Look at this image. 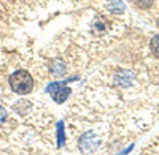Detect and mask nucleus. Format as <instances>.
<instances>
[{
    "label": "nucleus",
    "mask_w": 159,
    "mask_h": 155,
    "mask_svg": "<svg viewBox=\"0 0 159 155\" xmlns=\"http://www.w3.org/2000/svg\"><path fill=\"white\" fill-rule=\"evenodd\" d=\"M10 87L13 89V92H16L19 95H25V94H29L32 90L34 79H32V76L27 71L19 70V71L13 73L10 76Z\"/></svg>",
    "instance_id": "f257e3e1"
},
{
    "label": "nucleus",
    "mask_w": 159,
    "mask_h": 155,
    "mask_svg": "<svg viewBox=\"0 0 159 155\" xmlns=\"http://www.w3.org/2000/svg\"><path fill=\"white\" fill-rule=\"evenodd\" d=\"M49 94H51V98L54 100L56 103H64L72 94V90L69 86H65L64 82H52L49 84Z\"/></svg>",
    "instance_id": "f03ea898"
},
{
    "label": "nucleus",
    "mask_w": 159,
    "mask_h": 155,
    "mask_svg": "<svg viewBox=\"0 0 159 155\" xmlns=\"http://www.w3.org/2000/svg\"><path fill=\"white\" fill-rule=\"evenodd\" d=\"M65 143V133H64V122L57 124V146L62 147Z\"/></svg>",
    "instance_id": "7ed1b4c3"
},
{
    "label": "nucleus",
    "mask_w": 159,
    "mask_h": 155,
    "mask_svg": "<svg viewBox=\"0 0 159 155\" xmlns=\"http://www.w3.org/2000/svg\"><path fill=\"white\" fill-rule=\"evenodd\" d=\"M150 48H151L153 56L159 59V36H154V38H153L151 43H150Z\"/></svg>",
    "instance_id": "20e7f679"
},
{
    "label": "nucleus",
    "mask_w": 159,
    "mask_h": 155,
    "mask_svg": "<svg viewBox=\"0 0 159 155\" xmlns=\"http://www.w3.org/2000/svg\"><path fill=\"white\" fill-rule=\"evenodd\" d=\"M134 2L139 8H148L153 3V0H134Z\"/></svg>",
    "instance_id": "39448f33"
},
{
    "label": "nucleus",
    "mask_w": 159,
    "mask_h": 155,
    "mask_svg": "<svg viewBox=\"0 0 159 155\" xmlns=\"http://www.w3.org/2000/svg\"><path fill=\"white\" fill-rule=\"evenodd\" d=\"M52 71H54V76H64V67L61 63H56V67L52 68Z\"/></svg>",
    "instance_id": "423d86ee"
},
{
    "label": "nucleus",
    "mask_w": 159,
    "mask_h": 155,
    "mask_svg": "<svg viewBox=\"0 0 159 155\" xmlns=\"http://www.w3.org/2000/svg\"><path fill=\"white\" fill-rule=\"evenodd\" d=\"M5 115H7L5 109H3V108H0V120H3V119H5Z\"/></svg>",
    "instance_id": "0eeeda50"
}]
</instances>
